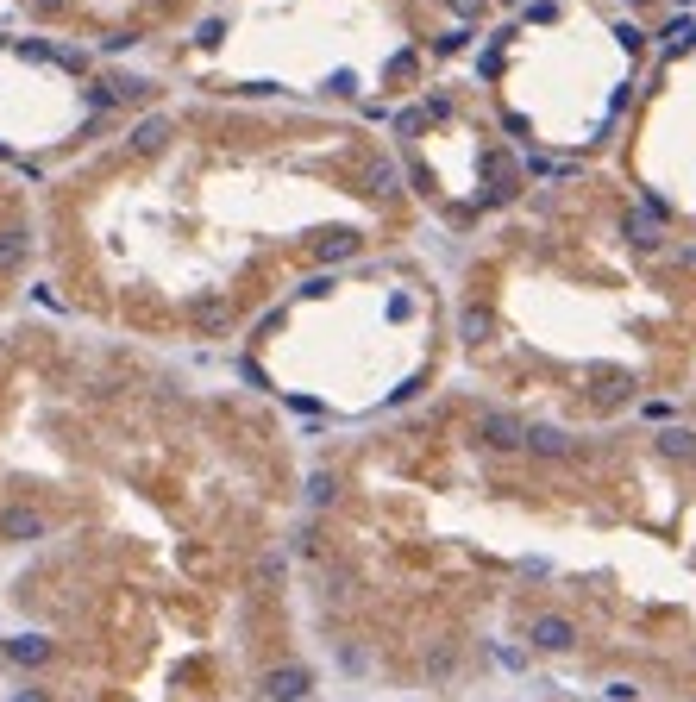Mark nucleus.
I'll return each instance as SVG.
<instances>
[{
	"label": "nucleus",
	"instance_id": "9",
	"mask_svg": "<svg viewBox=\"0 0 696 702\" xmlns=\"http://www.w3.org/2000/svg\"><path fill=\"white\" fill-rule=\"evenodd\" d=\"M151 69L0 26V163L44 176L157 95Z\"/></svg>",
	"mask_w": 696,
	"mask_h": 702
},
{
	"label": "nucleus",
	"instance_id": "11",
	"mask_svg": "<svg viewBox=\"0 0 696 702\" xmlns=\"http://www.w3.org/2000/svg\"><path fill=\"white\" fill-rule=\"evenodd\" d=\"M421 7H427L433 19H446V26H452L458 38H471V44H477V32L490 26V19L515 13L521 0H421Z\"/></svg>",
	"mask_w": 696,
	"mask_h": 702
},
{
	"label": "nucleus",
	"instance_id": "8",
	"mask_svg": "<svg viewBox=\"0 0 696 702\" xmlns=\"http://www.w3.org/2000/svg\"><path fill=\"white\" fill-rule=\"evenodd\" d=\"M377 120L402 157V176H408L414 201H421L433 239L477 232L540 176L533 157L515 145V132L502 126L490 88L477 82V69L464 57L433 69L421 88H408Z\"/></svg>",
	"mask_w": 696,
	"mask_h": 702
},
{
	"label": "nucleus",
	"instance_id": "10",
	"mask_svg": "<svg viewBox=\"0 0 696 702\" xmlns=\"http://www.w3.org/2000/svg\"><path fill=\"white\" fill-rule=\"evenodd\" d=\"M38 295V176L0 163V320Z\"/></svg>",
	"mask_w": 696,
	"mask_h": 702
},
{
	"label": "nucleus",
	"instance_id": "6",
	"mask_svg": "<svg viewBox=\"0 0 696 702\" xmlns=\"http://www.w3.org/2000/svg\"><path fill=\"white\" fill-rule=\"evenodd\" d=\"M458 57H471V38L421 0H201L182 32L126 63L176 88L383 113Z\"/></svg>",
	"mask_w": 696,
	"mask_h": 702
},
{
	"label": "nucleus",
	"instance_id": "2",
	"mask_svg": "<svg viewBox=\"0 0 696 702\" xmlns=\"http://www.w3.org/2000/svg\"><path fill=\"white\" fill-rule=\"evenodd\" d=\"M690 452V408L565 427L458 377L320 433L295 514L314 696L671 690L678 602L640 558Z\"/></svg>",
	"mask_w": 696,
	"mask_h": 702
},
{
	"label": "nucleus",
	"instance_id": "7",
	"mask_svg": "<svg viewBox=\"0 0 696 702\" xmlns=\"http://www.w3.org/2000/svg\"><path fill=\"white\" fill-rule=\"evenodd\" d=\"M678 0H521L471 44L477 82L533 170L609 157Z\"/></svg>",
	"mask_w": 696,
	"mask_h": 702
},
{
	"label": "nucleus",
	"instance_id": "3",
	"mask_svg": "<svg viewBox=\"0 0 696 702\" xmlns=\"http://www.w3.org/2000/svg\"><path fill=\"white\" fill-rule=\"evenodd\" d=\"M433 245L377 113L164 82L38 176V295L176 358H226L339 264Z\"/></svg>",
	"mask_w": 696,
	"mask_h": 702
},
{
	"label": "nucleus",
	"instance_id": "1",
	"mask_svg": "<svg viewBox=\"0 0 696 702\" xmlns=\"http://www.w3.org/2000/svg\"><path fill=\"white\" fill-rule=\"evenodd\" d=\"M314 433L220 358L44 301L0 320V690L314 696L295 514Z\"/></svg>",
	"mask_w": 696,
	"mask_h": 702
},
{
	"label": "nucleus",
	"instance_id": "5",
	"mask_svg": "<svg viewBox=\"0 0 696 702\" xmlns=\"http://www.w3.org/2000/svg\"><path fill=\"white\" fill-rule=\"evenodd\" d=\"M220 364L283 402L314 439L396 414L452 377V308L433 245L383 251L301 283Z\"/></svg>",
	"mask_w": 696,
	"mask_h": 702
},
{
	"label": "nucleus",
	"instance_id": "4",
	"mask_svg": "<svg viewBox=\"0 0 696 702\" xmlns=\"http://www.w3.org/2000/svg\"><path fill=\"white\" fill-rule=\"evenodd\" d=\"M452 308V377L565 420H671L696 232L671 226L609 157L540 170L464 239H433Z\"/></svg>",
	"mask_w": 696,
	"mask_h": 702
}]
</instances>
